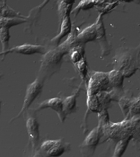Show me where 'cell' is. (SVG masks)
I'll return each mask as SVG.
<instances>
[{
    "instance_id": "cell-11",
    "label": "cell",
    "mask_w": 140,
    "mask_h": 157,
    "mask_svg": "<svg viewBox=\"0 0 140 157\" xmlns=\"http://www.w3.org/2000/svg\"><path fill=\"white\" fill-rule=\"evenodd\" d=\"M0 18H20L27 19L28 17L21 14L8 6L4 1H0Z\"/></svg>"
},
{
    "instance_id": "cell-17",
    "label": "cell",
    "mask_w": 140,
    "mask_h": 157,
    "mask_svg": "<svg viewBox=\"0 0 140 157\" xmlns=\"http://www.w3.org/2000/svg\"><path fill=\"white\" fill-rule=\"evenodd\" d=\"M66 146L61 139L60 141L51 151L46 154V156L49 157H59L66 151Z\"/></svg>"
},
{
    "instance_id": "cell-4",
    "label": "cell",
    "mask_w": 140,
    "mask_h": 157,
    "mask_svg": "<svg viewBox=\"0 0 140 157\" xmlns=\"http://www.w3.org/2000/svg\"><path fill=\"white\" fill-rule=\"evenodd\" d=\"M100 130L95 128L89 133L81 146V152L84 156L93 155L100 140Z\"/></svg>"
},
{
    "instance_id": "cell-5",
    "label": "cell",
    "mask_w": 140,
    "mask_h": 157,
    "mask_svg": "<svg viewBox=\"0 0 140 157\" xmlns=\"http://www.w3.org/2000/svg\"><path fill=\"white\" fill-rule=\"evenodd\" d=\"M46 49L44 46L40 45L24 44L21 45L16 46L4 52H0V56H3L4 59L9 54L16 53L22 55H31L36 54H45Z\"/></svg>"
},
{
    "instance_id": "cell-23",
    "label": "cell",
    "mask_w": 140,
    "mask_h": 157,
    "mask_svg": "<svg viewBox=\"0 0 140 157\" xmlns=\"http://www.w3.org/2000/svg\"><path fill=\"white\" fill-rule=\"evenodd\" d=\"M99 114V125L98 127L100 130L110 122L109 117L106 109H103L98 113Z\"/></svg>"
},
{
    "instance_id": "cell-26",
    "label": "cell",
    "mask_w": 140,
    "mask_h": 157,
    "mask_svg": "<svg viewBox=\"0 0 140 157\" xmlns=\"http://www.w3.org/2000/svg\"><path fill=\"white\" fill-rule=\"evenodd\" d=\"M82 54L78 50H75L73 51L71 55V59L72 62L74 64L79 62L83 59Z\"/></svg>"
},
{
    "instance_id": "cell-16",
    "label": "cell",
    "mask_w": 140,
    "mask_h": 157,
    "mask_svg": "<svg viewBox=\"0 0 140 157\" xmlns=\"http://www.w3.org/2000/svg\"><path fill=\"white\" fill-rule=\"evenodd\" d=\"M10 38L9 29L2 28L0 29V41L2 46V52L9 50V40Z\"/></svg>"
},
{
    "instance_id": "cell-8",
    "label": "cell",
    "mask_w": 140,
    "mask_h": 157,
    "mask_svg": "<svg viewBox=\"0 0 140 157\" xmlns=\"http://www.w3.org/2000/svg\"><path fill=\"white\" fill-rule=\"evenodd\" d=\"M50 108L57 113L61 122H63L66 119V115L63 111V100L59 98H54L49 99L42 102L39 105L37 111Z\"/></svg>"
},
{
    "instance_id": "cell-13",
    "label": "cell",
    "mask_w": 140,
    "mask_h": 157,
    "mask_svg": "<svg viewBox=\"0 0 140 157\" xmlns=\"http://www.w3.org/2000/svg\"><path fill=\"white\" fill-rule=\"evenodd\" d=\"M27 21L26 19L20 18H0V29H9L12 27L26 22Z\"/></svg>"
},
{
    "instance_id": "cell-21",
    "label": "cell",
    "mask_w": 140,
    "mask_h": 157,
    "mask_svg": "<svg viewBox=\"0 0 140 157\" xmlns=\"http://www.w3.org/2000/svg\"><path fill=\"white\" fill-rule=\"evenodd\" d=\"M140 113V98H133L128 114L127 117L131 118ZM126 117V118H127Z\"/></svg>"
},
{
    "instance_id": "cell-15",
    "label": "cell",
    "mask_w": 140,
    "mask_h": 157,
    "mask_svg": "<svg viewBox=\"0 0 140 157\" xmlns=\"http://www.w3.org/2000/svg\"><path fill=\"white\" fill-rule=\"evenodd\" d=\"M76 94L70 96L63 101V111L66 116L75 110L76 106Z\"/></svg>"
},
{
    "instance_id": "cell-24",
    "label": "cell",
    "mask_w": 140,
    "mask_h": 157,
    "mask_svg": "<svg viewBox=\"0 0 140 157\" xmlns=\"http://www.w3.org/2000/svg\"><path fill=\"white\" fill-rule=\"evenodd\" d=\"M75 65L78 71L80 73V75L81 76L82 78L83 79H85L88 72L87 65L85 60L83 58L79 62Z\"/></svg>"
},
{
    "instance_id": "cell-27",
    "label": "cell",
    "mask_w": 140,
    "mask_h": 157,
    "mask_svg": "<svg viewBox=\"0 0 140 157\" xmlns=\"http://www.w3.org/2000/svg\"><path fill=\"white\" fill-rule=\"evenodd\" d=\"M0 108H1V102H0Z\"/></svg>"
},
{
    "instance_id": "cell-12",
    "label": "cell",
    "mask_w": 140,
    "mask_h": 157,
    "mask_svg": "<svg viewBox=\"0 0 140 157\" xmlns=\"http://www.w3.org/2000/svg\"><path fill=\"white\" fill-rule=\"evenodd\" d=\"M124 77L122 73L117 70H114L108 72L109 82L114 88L121 90L123 84Z\"/></svg>"
},
{
    "instance_id": "cell-6",
    "label": "cell",
    "mask_w": 140,
    "mask_h": 157,
    "mask_svg": "<svg viewBox=\"0 0 140 157\" xmlns=\"http://www.w3.org/2000/svg\"><path fill=\"white\" fill-rule=\"evenodd\" d=\"M64 52L55 51L50 52L45 56L42 60L40 72L53 71L56 69L60 62Z\"/></svg>"
},
{
    "instance_id": "cell-20",
    "label": "cell",
    "mask_w": 140,
    "mask_h": 157,
    "mask_svg": "<svg viewBox=\"0 0 140 157\" xmlns=\"http://www.w3.org/2000/svg\"><path fill=\"white\" fill-rule=\"evenodd\" d=\"M102 110L106 109L111 102V99L108 92L106 91L99 92L96 94Z\"/></svg>"
},
{
    "instance_id": "cell-10",
    "label": "cell",
    "mask_w": 140,
    "mask_h": 157,
    "mask_svg": "<svg viewBox=\"0 0 140 157\" xmlns=\"http://www.w3.org/2000/svg\"><path fill=\"white\" fill-rule=\"evenodd\" d=\"M72 24L70 15L65 16L62 18L59 33L51 40V41L59 44L61 40L71 32Z\"/></svg>"
},
{
    "instance_id": "cell-25",
    "label": "cell",
    "mask_w": 140,
    "mask_h": 157,
    "mask_svg": "<svg viewBox=\"0 0 140 157\" xmlns=\"http://www.w3.org/2000/svg\"><path fill=\"white\" fill-rule=\"evenodd\" d=\"M108 93L111 97V100L114 101H119L123 96L121 90L119 89L113 88Z\"/></svg>"
},
{
    "instance_id": "cell-19",
    "label": "cell",
    "mask_w": 140,
    "mask_h": 157,
    "mask_svg": "<svg viewBox=\"0 0 140 157\" xmlns=\"http://www.w3.org/2000/svg\"><path fill=\"white\" fill-rule=\"evenodd\" d=\"M133 99L126 96H123L119 100V105L125 117L128 114L129 110Z\"/></svg>"
},
{
    "instance_id": "cell-9",
    "label": "cell",
    "mask_w": 140,
    "mask_h": 157,
    "mask_svg": "<svg viewBox=\"0 0 140 157\" xmlns=\"http://www.w3.org/2000/svg\"><path fill=\"white\" fill-rule=\"evenodd\" d=\"M97 22L85 29L77 36L76 42L86 43L93 40L97 36Z\"/></svg>"
},
{
    "instance_id": "cell-14",
    "label": "cell",
    "mask_w": 140,
    "mask_h": 157,
    "mask_svg": "<svg viewBox=\"0 0 140 157\" xmlns=\"http://www.w3.org/2000/svg\"><path fill=\"white\" fill-rule=\"evenodd\" d=\"M133 137V136H129L127 137L121 139L119 140L115 148L113 157L122 156Z\"/></svg>"
},
{
    "instance_id": "cell-3",
    "label": "cell",
    "mask_w": 140,
    "mask_h": 157,
    "mask_svg": "<svg viewBox=\"0 0 140 157\" xmlns=\"http://www.w3.org/2000/svg\"><path fill=\"white\" fill-rule=\"evenodd\" d=\"M113 87L108 79V73L96 72L93 74L89 81L88 96L96 94L99 92L107 91Z\"/></svg>"
},
{
    "instance_id": "cell-1",
    "label": "cell",
    "mask_w": 140,
    "mask_h": 157,
    "mask_svg": "<svg viewBox=\"0 0 140 157\" xmlns=\"http://www.w3.org/2000/svg\"><path fill=\"white\" fill-rule=\"evenodd\" d=\"M113 66L114 70L120 71L124 78L132 76L138 69V53L134 51H128L116 56Z\"/></svg>"
},
{
    "instance_id": "cell-22",
    "label": "cell",
    "mask_w": 140,
    "mask_h": 157,
    "mask_svg": "<svg viewBox=\"0 0 140 157\" xmlns=\"http://www.w3.org/2000/svg\"><path fill=\"white\" fill-rule=\"evenodd\" d=\"M60 139L57 140H48L43 142L40 147V151L42 153H44L45 155H46V154L51 151L60 141Z\"/></svg>"
},
{
    "instance_id": "cell-18",
    "label": "cell",
    "mask_w": 140,
    "mask_h": 157,
    "mask_svg": "<svg viewBox=\"0 0 140 157\" xmlns=\"http://www.w3.org/2000/svg\"><path fill=\"white\" fill-rule=\"evenodd\" d=\"M87 105L89 109L94 113H99L102 111L98 99L96 94L88 96Z\"/></svg>"
},
{
    "instance_id": "cell-7",
    "label": "cell",
    "mask_w": 140,
    "mask_h": 157,
    "mask_svg": "<svg viewBox=\"0 0 140 157\" xmlns=\"http://www.w3.org/2000/svg\"><path fill=\"white\" fill-rule=\"evenodd\" d=\"M26 128L28 136L29 141L33 153L37 148L40 140L39 125L36 119L34 117L28 118L26 121Z\"/></svg>"
},
{
    "instance_id": "cell-2",
    "label": "cell",
    "mask_w": 140,
    "mask_h": 157,
    "mask_svg": "<svg viewBox=\"0 0 140 157\" xmlns=\"http://www.w3.org/2000/svg\"><path fill=\"white\" fill-rule=\"evenodd\" d=\"M43 86V81L37 78L32 82L28 86L26 91L25 96L24 99L22 108L18 114L11 120V122L20 118L23 114L24 112L27 110L32 105L41 92Z\"/></svg>"
}]
</instances>
